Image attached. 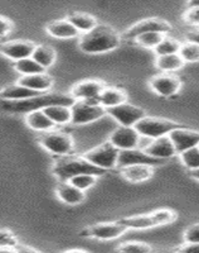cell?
I'll return each mask as SVG.
<instances>
[{
	"label": "cell",
	"instance_id": "9c48e42d",
	"mask_svg": "<svg viewBox=\"0 0 199 253\" xmlns=\"http://www.w3.org/2000/svg\"><path fill=\"white\" fill-rule=\"evenodd\" d=\"M106 112L120 124V126H135L137 122L146 117L145 110L129 103L117 105L111 109H107Z\"/></svg>",
	"mask_w": 199,
	"mask_h": 253
},
{
	"label": "cell",
	"instance_id": "8fae6325",
	"mask_svg": "<svg viewBox=\"0 0 199 253\" xmlns=\"http://www.w3.org/2000/svg\"><path fill=\"white\" fill-rule=\"evenodd\" d=\"M140 134L134 126H119L110 135L108 142L119 151L135 150L139 147Z\"/></svg>",
	"mask_w": 199,
	"mask_h": 253
},
{
	"label": "cell",
	"instance_id": "6da1fadb",
	"mask_svg": "<svg viewBox=\"0 0 199 253\" xmlns=\"http://www.w3.org/2000/svg\"><path fill=\"white\" fill-rule=\"evenodd\" d=\"M121 43V37L111 27L97 24L92 31L82 35L80 40V48L85 53L97 55L112 51Z\"/></svg>",
	"mask_w": 199,
	"mask_h": 253
},
{
	"label": "cell",
	"instance_id": "7a4b0ae2",
	"mask_svg": "<svg viewBox=\"0 0 199 253\" xmlns=\"http://www.w3.org/2000/svg\"><path fill=\"white\" fill-rule=\"evenodd\" d=\"M74 99L71 95L61 94H42L35 98L27 99L22 101H6L0 100V110L8 113H28L35 110L44 109L49 105H67L72 107L74 104Z\"/></svg>",
	"mask_w": 199,
	"mask_h": 253
},
{
	"label": "cell",
	"instance_id": "3957f363",
	"mask_svg": "<svg viewBox=\"0 0 199 253\" xmlns=\"http://www.w3.org/2000/svg\"><path fill=\"white\" fill-rule=\"evenodd\" d=\"M53 173L61 180V182H68L72 177L83 173H91L95 176H101L105 171L94 166L83 157H72L66 156L56 161L53 166Z\"/></svg>",
	"mask_w": 199,
	"mask_h": 253
},
{
	"label": "cell",
	"instance_id": "836d02e7",
	"mask_svg": "<svg viewBox=\"0 0 199 253\" xmlns=\"http://www.w3.org/2000/svg\"><path fill=\"white\" fill-rule=\"evenodd\" d=\"M180 160L189 171L199 170V146L180 153Z\"/></svg>",
	"mask_w": 199,
	"mask_h": 253
},
{
	"label": "cell",
	"instance_id": "4dcf8cb0",
	"mask_svg": "<svg viewBox=\"0 0 199 253\" xmlns=\"http://www.w3.org/2000/svg\"><path fill=\"white\" fill-rule=\"evenodd\" d=\"M14 69L17 70L22 76L35 75V74H42V72L46 71V70L43 69V67H40L32 57L24 58V60L14 62Z\"/></svg>",
	"mask_w": 199,
	"mask_h": 253
},
{
	"label": "cell",
	"instance_id": "1f68e13d",
	"mask_svg": "<svg viewBox=\"0 0 199 253\" xmlns=\"http://www.w3.org/2000/svg\"><path fill=\"white\" fill-rule=\"evenodd\" d=\"M165 35L163 33H158V32H151V33H145V35H141L139 37L135 38V43L139 44L140 47H144V48H151L155 49L159 43L164 40Z\"/></svg>",
	"mask_w": 199,
	"mask_h": 253
},
{
	"label": "cell",
	"instance_id": "ab89813d",
	"mask_svg": "<svg viewBox=\"0 0 199 253\" xmlns=\"http://www.w3.org/2000/svg\"><path fill=\"white\" fill-rule=\"evenodd\" d=\"M13 29V23L8 18L0 17V38L5 37Z\"/></svg>",
	"mask_w": 199,
	"mask_h": 253
},
{
	"label": "cell",
	"instance_id": "83f0119b",
	"mask_svg": "<svg viewBox=\"0 0 199 253\" xmlns=\"http://www.w3.org/2000/svg\"><path fill=\"white\" fill-rule=\"evenodd\" d=\"M184 63L185 62L178 53L176 55L159 56L155 60V66L160 71H163V74H171L174 71H178L184 66Z\"/></svg>",
	"mask_w": 199,
	"mask_h": 253
},
{
	"label": "cell",
	"instance_id": "5bb4252c",
	"mask_svg": "<svg viewBox=\"0 0 199 253\" xmlns=\"http://www.w3.org/2000/svg\"><path fill=\"white\" fill-rule=\"evenodd\" d=\"M34 49L35 44L31 42V41L17 40L5 42V43L1 44L0 46V53L5 56L6 58H9V60L17 62V61L32 57Z\"/></svg>",
	"mask_w": 199,
	"mask_h": 253
},
{
	"label": "cell",
	"instance_id": "bcb514c9",
	"mask_svg": "<svg viewBox=\"0 0 199 253\" xmlns=\"http://www.w3.org/2000/svg\"><path fill=\"white\" fill-rule=\"evenodd\" d=\"M65 253H88L87 251H83V250H69Z\"/></svg>",
	"mask_w": 199,
	"mask_h": 253
},
{
	"label": "cell",
	"instance_id": "cb8c5ba5",
	"mask_svg": "<svg viewBox=\"0 0 199 253\" xmlns=\"http://www.w3.org/2000/svg\"><path fill=\"white\" fill-rule=\"evenodd\" d=\"M119 221L123 225H125L128 229L144 230V229H151V228L159 227L157 218H155L154 213L142 214V215L128 216V218L120 219Z\"/></svg>",
	"mask_w": 199,
	"mask_h": 253
},
{
	"label": "cell",
	"instance_id": "484cf974",
	"mask_svg": "<svg viewBox=\"0 0 199 253\" xmlns=\"http://www.w3.org/2000/svg\"><path fill=\"white\" fill-rule=\"evenodd\" d=\"M44 114L53 122L54 126H65L72 122L71 107L67 105H49L42 109Z\"/></svg>",
	"mask_w": 199,
	"mask_h": 253
},
{
	"label": "cell",
	"instance_id": "d590c367",
	"mask_svg": "<svg viewBox=\"0 0 199 253\" xmlns=\"http://www.w3.org/2000/svg\"><path fill=\"white\" fill-rule=\"evenodd\" d=\"M96 180H97V176L91 175V173H83V175L74 176V177H72L68 182L71 185H73L74 187H77V189L85 193L86 190H88L90 187H92L95 184H96Z\"/></svg>",
	"mask_w": 199,
	"mask_h": 253
},
{
	"label": "cell",
	"instance_id": "74e56055",
	"mask_svg": "<svg viewBox=\"0 0 199 253\" xmlns=\"http://www.w3.org/2000/svg\"><path fill=\"white\" fill-rule=\"evenodd\" d=\"M183 19L187 24L199 28V8L198 6H188L183 14Z\"/></svg>",
	"mask_w": 199,
	"mask_h": 253
},
{
	"label": "cell",
	"instance_id": "ac0fdd59",
	"mask_svg": "<svg viewBox=\"0 0 199 253\" xmlns=\"http://www.w3.org/2000/svg\"><path fill=\"white\" fill-rule=\"evenodd\" d=\"M18 84L33 90V91L44 94V92L49 91L53 86V79L46 72H42V74H35V75L31 76H22L18 80Z\"/></svg>",
	"mask_w": 199,
	"mask_h": 253
},
{
	"label": "cell",
	"instance_id": "52a82bcc",
	"mask_svg": "<svg viewBox=\"0 0 199 253\" xmlns=\"http://www.w3.org/2000/svg\"><path fill=\"white\" fill-rule=\"evenodd\" d=\"M71 123L77 124V126H82V124L96 122L107 114L105 108L101 107L99 101H74V104L71 107Z\"/></svg>",
	"mask_w": 199,
	"mask_h": 253
},
{
	"label": "cell",
	"instance_id": "9a60e30c",
	"mask_svg": "<svg viewBox=\"0 0 199 253\" xmlns=\"http://www.w3.org/2000/svg\"><path fill=\"white\" fill-rule=\"evenodd\" d=\"M105 89L103 84L97 80H86L76 84L71 90V96L76 101H99L100 94Z\"/></svg>",
	"mask_w": 199,
	"mask_h": 253
},
{
	"label": "cell",
	"instance_id": "7bdbcfd3",
	"mask_svg": "<svg viewBox=\"0 0 199 253\" xmlns=\"http://www.w3.org/2000/svg\"><path fill=\"white\" fill-rule=\"evenodd\" d=\"M15 248H17L18 253H40L39 251L34 250V248H32V247H28V246L18 245Z\"/></svg>",
	"mask_w": 199,
	"mask_h": 253
},
{
	"label": "cell",
	"instance_id": "d6986e66",
	"mask_svg": "<svg viewBox=\"0 0 199 253\" xmlns=\"http://www.w3.org/2000/svg\"><path fill=\"white\" fill-rule=\"evenodd\" d=\"M42 95L40 92L33 91V90L24 87L19 84H14V85H8V86L3 87L0 90V100L6 101H22L27 100V99L35 98Z\"/></svg>",
	"mask_w": 199,
	"mask_h": 253
},
{
	"label": "cell",
	"instance_id": "ee69618b",
	"mask_svg": "<svg viewBox=\"0 0 199 253\" xmlns=\"http://www.w3.org/2000/svg\"><path fill=\"white\" fill-rule=\"evenodd\" d=\"M0 253H18V251L14 247H4L0 248Z\"/></svg>",
	"mask_w": 199,
	"mask_h": 253
},
{
	"label": "cell",
	"instance_id": "f35d334b",
	"mask_svg": "<svg viewBox=\"0 0 199 253\" xmlns=\"http://www.w3.org/2000/svg\"><path fill=\"white\" fill-rule=\"evenodd\" d=\"M184 243H199V223L187 228L183 234Z\"/></svg>",
	"mask_w": 199,
	"mask_h": 253
},
{
	"label": "cell",
	"instance_id": "277c9868",
	"mask_svg": "<svg viewBox=\"0 0 199 253\" xmlns=\"http://www.w3.org/2000/svg\"><path fill=\"white\" fill-rule=\"evenodd\" d=\"M179 123L170 121V119L155 118V117H145L135 124V129L140 137H145L149 139H157L160 137L169 135L171 130L179 128Z\"/></svg>",
	"mask_w": 199,
	"mask_h": 253
},
{
	"label": "cell",
	"instance_id": "7dc6e473",
	"mask_svg": "<svg viewBox=\"0 0 199 253\" xmlns=\"http://www.w3.org/2000/svg\"><path fill=\"white\" fill-rule=\"evenodd\" d=\"M188 6H198L199 8V0H194V1H191L188 4Z\"/></svg>",
	"mask_w": 199,
	"mask_h": 253
},
{
	"label": "cell",
	"instance_id": "60d3db41",
	"mask_svg": "<svg viewBox=\"0 0 199 253\" xmlns=\"http://www.w3.org/2000/svg\"><path fill=\"white\" fill-rule=\"evenodd\" d=\"M178 253H199V243H184Z\"/></svg>",
	"mask_w": 199,
	"mask_h": 253
},
{
	"label": "cell",
	"instance_id": "8992f818",
	"mask_svg": "<svg viewBox=\"0 0 199 253\" xmlns=\"http://www.w3.org/2000/svg\"><path fill=\"white\" fill-rule=\"evenodd\" d=\"M120 151L116 150L110 142L101 144L99 147H95L88 152L83 155L90 164L99 167L101 170H111L117 166V160H119Z\"/></svg>",
	"mask_w": 199,
	"mask_h": 253
},
{
	"label": "cell",
	"instance_id": "5b68a950",
	"mask_svg": "<svg viewBox=\"0 0 199 253\" xmlns=\"http://www.w3.org/2000/svg\"><path fill=\"white\" fill-rule=\"evenodd\" d=\"M39 143L44 150L51 152L52 155H57L61 157L69 156L74 148V142L71 135L58 132V130L42 133L39 137Z\"/></svg>",
	"mask_w": 199,
	"mask_h": 253
},
{
	"label": "cell",
	"instance_id": "7c38bea8",
	"mask_svg": "<svg viewBox=\"0 0 199 253\" xmlns=\"http://www.w3.org/2000/svg\"><path fill=\"white\" fill-rule=\"evenodd\" d=\"M169 139L173 143L176 153H183L185 151L199 146V132L189 129L185 126H179L169 133Z\"/></svg>",
	"mask_w": 199,
	"mask_h": 253
},
{
	"label": "cell",
	"instance_id": "4316f807",
	"mask_svg": "<svg viewBox=\"0 0 199 253\" xmlns=\"http://www.w3.org/2000/svg\"><path fill=\"white\" fill-rule=\"evenodd\" d=\"M67 20L77 31L80 33H83V35L92 31L97 26L96 18L90 14H85V13H72L68 15Z\"/></svg>",
	"mask_w": 199,
	"mask_h": 253
},
{
	"label": "cell",
	"instance_id": "603a6c76",
	"mask_svg": "<svg viewBox=\"0 0 199 253\" xmlns=\"http://www.w3.org/2000/svg\"><path fill=\"white\" fill-rule=\"evenodd\" d=\"M57 193L58 199L61 202L66 203L68 205H78L85 200L86 195L83 191L78 190L77 187H74L73 185H71L69 182H61L57 186Z\"/></svg>",
	"mask_w": 199,
	"mask_h": 253
},
{
	"label": "cell",
	"instance_id": "d6a6232c",
	"mask_svg": "<svg viewBox=\"0 0 199 253\" xmlns=\"http://www.w3.org/2000/svg\"><path fill=\"white\" fill-rule=\"evenodd\" d=\"M153 248L144 242H125L117 247L116 253H151Z\"/></svg>",
	"mask_w": 199,
	"mask_h": 253
},
{
	"label": "cell",
	"instance_id": "2e32d148",
	"mask_svg": "<svg viewBox=\"0 0 199 253\" xmlns=\"http://www.w3.org/2000/svg\"><path fill=\"white\" fill-rule=\"evenodd\" d=\"M163 162L164 161L150 157L144 151L139 150V148H135V150L120 151L117 166L121 167V169L126 166H133V165H146V166L154 167L158 166V165H162Z\"/></svg>",
	"mask_w": 199,
	"mask_h": 253
},
{
	"label": "cell",
	"instance_id": "f546056e",
	"mask_svg": "<svg viewBox=\"0 0 199 253\" xmlns=\"http://www.w3.org/2000/svg\"><path fill=\"white\" fill-rule=\"evenodd\" d=\"M180 46H182V42H179V41L173 37L165 36L164 40L160 42L159 46L154 49V51L157 53V57H159V56L176 55V53H179Z\"/></svg>",
	"mask_w": 199,
	"mask_h": 253
},
{
	"label": "cell",
	"instance_id": "b9f144b4",
	"mask_svg": "<svg viewBox=\"0 0 199 253\" xmlns=\"http://www.w3.org/2000/svg\"><path fill=\"white\" fill-rule=\"evenodd\" d=\"M187 42H192V43H196L199 46V29L187 33Z\"/></svg>",
	"mask_w": 199,
	"mask_h": 253
},
{
	"label": "cell",
	"instance_id": "ba28073f",
	"mask_svg": "<svg viewBox=\"0 0 199 253\" xmlns=\"http://www.w3.org/2000/svg\"><path fill=\"white\" fill-rule=\"evenodd\" d=\"M171 29H173V27L166 20L160 19V18H148V19L140 20L139 23L130 27L125 32L124 38L128 41H134L139 36L151 33V32H158V33H163V35L166 36Z\"/></svg>",
	"mask_w": 199,
	"mask_h": 253
},
{
	"label": "cell",
	"instance_id": "d4e9b609",
	"mask_svg": "<svg viewBox=\"0 0 199 253\" xmlns=\"http://www.w3.org/2000/svg\"><path fill=\"white\" fill-rule=\"evenodd\" d=\"M26 123L31 129L42 133L53 130V128L56 126L53 124V122L44 114V112H43L42 109L28 113V114L26 115Z\"/></svg>",
	"mask_w": 199,
	"mask_h": 253
},
{
	"label": "cell",
	"instance_id": "e575fe53",
	"mask_svg": "<svg viewBox=\"0 0 199 253\" xmlns=\"http://www.w3.org/2000/svg\"><path fill=\"white\" fill-rule=\"evenodd\" d=\"M178 55L182 57L184 62H198L199 61V46L192 42L182 43Z\"/></svg>",
	"mask_w": 199,
	"mask_h": 253
},
{
	"label": "cell",
	"instance_id": "e0dca14e",
	"mask_svg": "<svg viewBox=\"0 0 199 253\" xmlns=\"http://www.w3.org/2000/svg\"><path fill=\"white\" fill-rule=\"evenodd\" d=\"M144 152L150 156V157L162 160V161H165V160L171 158L173 156L176 155L175 148H174L173 143H171L168 135L153 139L150 144L144 150Z\"/></svg>",
	"mask_w": 199,
	"mask_h": 253
},
{
	"label": "cell",
	"instance_id": "f1b7e54d",
	"mask_svg": "<svg viewBox=\"0 0 199 253\" xmlns=\"http://www.w3.org/2000/svg\"><path fill=\"white\" fill-rule=\"evenodd\" d=\"M32 58H33L40 67L47 70L48 67H51L54 63V61H56V51H54V48H52L51 46H46V44L35 46V49L34 52H33V55H32Z\"/></svg>",
	"mask_w": 199,
	"mask_h": 253
},
{
	"label": "cell",
	"instance_id": "f6af8a7d",
	"mask_svg": "<svg viewBox=\"0 0 199 253\" xmlns=\"http://www.w3.org/2000/svg\"><path fill=\"white\" fill-rule=\"evenodd\" d=\"M191 176L193 178H196V180H198L199 181V170H196V171H191Z\"/></svg>",
	"mask_w": 199,
	"mask_h": 253
},
{
	"label": "cell",
	"instance_id": "4fadbf2b",
	"mask_svg": "<svg viewBox=\"0 0 199 253\" xmlns=\"http://www.w3.org/2000/svg\"><path fill=\"white\" fill-rule=\"evenodd\" d=\"M150 87L160 96L170 98L179 92L182 87V80L173 74H159L151 78Z\"/></svg>",
	"mask_w": 199,
	"mask_h": 253
},
{
	"label": "cell",
	"instance_id": "44dd1931",
	"mask_svg": "<svg viewBox=\"0 0 199 253\" xmlns=\"http://www.w3.org/2000/svg\"><path fill=\"white\" fill-rule=\"evenodd\" d=\"M121 175L129 182H144L153 177L154 167L146 165H133L121 169Z\"/></svg>",
	"mask_w": 199,
	"mask_h": 253
},
{
	"label": "cell",
	"instance_id": "30bf717a",
	"mask_svg": "<svg viewBox=\"0 0 199 253\" xmlns=\"http://www.w3.org/2000/svg\"><path fill=\"white\" fill-rule=\"evenodd\" d=\"M128 228L117 221H107V223H99L92 227H88L82 232V236L90 238L99 239V241H112L125 233Z\"/></svg>",
	"mask_w": 199,
	"mask_h": 253
},
{
	"label": "cell",
	"instance_id": "ffe728a7",
	"mask_svg": "<svg viewBox=\"0 0 199 253\" xmlns=\"http://www.w3.org/2000/svg\"><path fill=\"white\" fill-rule=\"evenodd\" d=\"M124 103H128V94L125 90L119 89V87H105L100 94L99 104L106 110Z\"/></svg>",
	"mask_w": 199,
	"mask_h": 253
},
{
	"label": "cell",
	"instance_id": "8d00e7d4",
	"mask_svg": "<svg viewBox=\"0 0 199 253\" xmlns=\"http://www.w3.org/2000/svg\"><path fill=\"white\" fill-rule=\"evenodd\" d=\"M18 243L17 237L8 229H0V248L4 247H17Z\"/></svg>",
	"mask_w": 199,
	"mask_h": 253
},
{
	"label": "cell",
	"instance_id": "7402d4cb",
	"mask_svg": "<svg viewBox=\"0 0 199 253\" xmlns=\"http://www.w3.org/2000/svg\"><path fill=\"white\" fill-rule=\"evenodd\" d=\"M47 32L54 38L60 40H68V38L78 37L80 32L77 31L67 19L63 20H54L47 24Z\"/></svg>",
	"mask_w": 199,
	"mask_h": 253
}]
</instances>
